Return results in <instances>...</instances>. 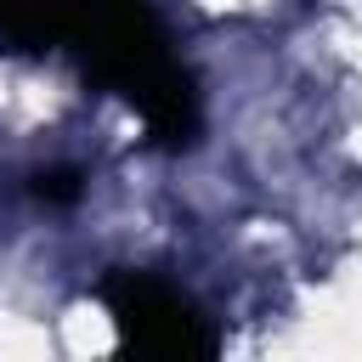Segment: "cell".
Masks as SVG:
<instances>
[{"mask_svg": "<svg viewBox=\"0 0 362 362\" xmlns=\"http://www.w3.org/2000/svg\"><path fill=\"white\" fill-rule=\"evenodd\" d=\"M79 0H0V45L6 51H62L74 34Z\"/></svg>", "mask_w": 362, "mask_h": 362, "instance_id": "3957f363", "label": "cell"}, {"mask_svg": "<svg viewBox=\"0 0 362 362\" xmlns=\"http://www.w3.org/2000/svg\"><path fill=\"white\" fill-rule=\"evenodd\" d=\"M102 300L130 351H147V356H209L215 351L209 317L175 283H164L153 272H113L102 283Z\"/></svg>", "mask_w": 362, "mask_h": 362, "instance_id": "7a4b0ae2", "label": "cell"}, {"mask_svg": "<svg viewBox=\"0 0 362 362\" xmlns=\"http://www.w3.org/2000/svg\"><path fill=\"white\" fill-rule=\"evenodd\" d=\"M62 51L79 57L85 79L119 90L164 147H187L198 136V90L147 0H79Z\"/></svg>", "mask_w": 362, "mask_h": 362, "instance_id": "6da1fadb", "label": "cell"}]
</instances>
